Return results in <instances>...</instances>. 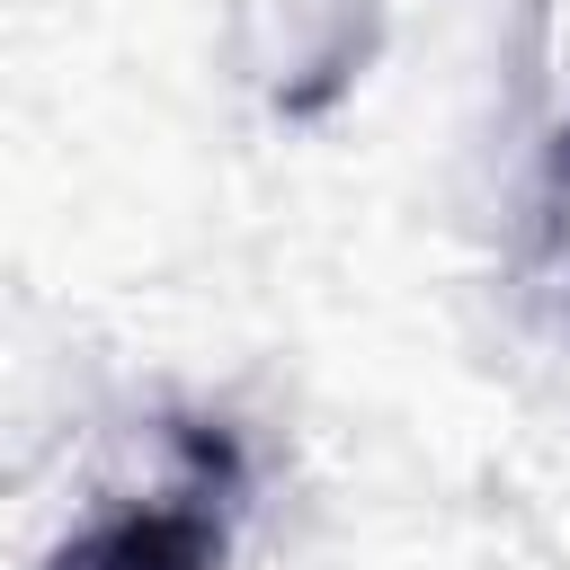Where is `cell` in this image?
Returning a JSON list of instances; mask_svg holds the SVG:
<instances>
[{
  "label": "cell",
  "mask_w": 570,
  "mask_h": 570,
  "mask_svg": "<svg viewBox=\"0 0 570 570\" xmlns=\"http://www.w3.org/2000/svg\"><path fill=\"white\" fill-rule=\"evenodd\" d=\"M223 543H232L223 499L214 490H169V499H134V508L98 517L45 570H223Z\"/></svg>",
  "instance_id": "obj_1"
}]
</instances>
